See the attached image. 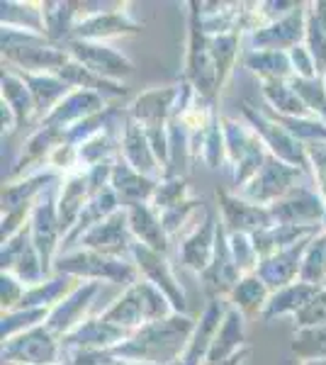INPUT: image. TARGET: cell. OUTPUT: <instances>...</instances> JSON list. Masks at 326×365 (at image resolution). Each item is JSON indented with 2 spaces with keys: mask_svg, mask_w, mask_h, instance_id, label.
<instances>
[{
  "mask_svg": "<svg viewBox=\"0 0 326 365\" xmlns=\"http://www.w3.org/2000/svg\"><path fill=\"white\" fill-rule=\"evenodd\" d=\"M198 322L188 314H170L161 322H151L136 331L115 353L127 365H175L185 353Z\"/></svg>",
  "mask_w": 326,
  "mask_h": 365,
  "instance_id": "cell-1",
  "label": "cell"
},
{
  "mask_svg": "<svg viewBox=\"0 0 326 365\" xmlns=\"http://www.w3.org/2000/svg\"><path fill=\"white\" fill-rule=\"evenodd\" d=\"M3 61L22 73H56L71 61V54L44 34L3 25Z\"/></svg>",
  "mask_w": 326,
  "mask_h": 365,
  "instance_id": "cell-2",
  "label": "cell"
},
{
  "mask_svg": "<svg viewBox=\"0 0 326 365\" xmlns=\"http://www.w3.org/2000/svg\"><path fill=\"white\" fill-rule=\"evenodd\" d=\"M180 98V83L151 88V91L139 93L132 103L127 105V115L144 129L153 154L165 170L168 163V122L173 117L175 103Z\"/></svg>",
  "mask_w": 326,
  "mask_h": 365,
  "instance_id": "cell-3",
  "label": "cell"
},
{
  "mask_svg": "<svg viewBox=\"0 0 326 365\" xmlns=\"http://www.w3.org/2000/svg\"><path fill=\"white\" fill-rule=\"evenodd\" d=\"M170 314H175V309H173V304L168 302V297L144 278L136 280L134 285H129L127 290L122 292V297H117L115 302L103 312L105 319L127 329L129 334H134L136 329L146 327V324H151V322H161Z\"/></svg>",
  "mask_w": 326,
  "mask_h": 365,
  "instance_id": "cell-4",
  "label": "cell"
},
{
  "mask_svg": "<svg viewBox=\"0 0 326 365\" xmlns=\"http://www.w3.org/2000/svg\"><path fill=\"white\" fill-rule=\"evenodd\" d=\"M54 273L73 275L83 282H117V285H134L139 280V268L127 258H110L103 253L73 249L58 253L54 261Z\"/></svg>",
  "mask_w": 326,
  "mask_h": 365,
  "instance_id": "cell-5",
  "label": "cell"
},
{
  "mask_svg": "<svg viewBox=\"0 0 326 365\" xmlns=\"http://www.w3.org/2000/svg\"><path fill=\"white\" fill-rule=\"evenodd\" d=\"M224 127V141H227V170L231 175V187L239 192L253 175L263 168L265 158H268V149L258 134L253 132L248 122L231 120V117H222Z\"/></svg>",
  "mask_w": 326,
  "mask_h": 365,
  "instance_id": "cell-6",
  "label": "cell"
},
{
  "mask_svg": "<svg viewBox=\"0 0 326 365\" xmlns=\"http://www.w3.org/2000/svg\"><path fill=\"white\" fill-rule=\"evenodd\" d=\"M190 8V32H188V51H185V71H183V81L195 88L198 96L215 103L219 96L217 86V68L210 54V34L203 29L198 13V0L188 3Z\"/></svg>",
  "mask_w": 326,
  "mask_h": 365,
  "instance_id": "cell-7",
  "label": "cell"
},
{
  "mask_svg": "<svg viewBox=\"0 0 326 365\" xmlns=\"http://www.w3.org/2000/svg\"><path fill=\"white\" fill-rule=\"evenodd\" d=\"M241 115H244V122H248L253 132L258 134V139L263 141L268 154L285 161L287 166L300 168L302 173H312V163H310V156H307L305 144L295 139L285 127L277 125V122L265 115L260 108H253L251 103L241 105Z\"/></svg>",
  "mask_w": 326,
  "mask_h": 365,
  "instance_id": "cell-8",
  "label": "cell"
},
{
  "mask_svg": "<svg viewBox=\"0 0 326 365\" xmlns=\"http://www.w3.org/2000/svg\"><path fill=\"white\" fill-rule=\"evenodd\" d=\"M58 187H61V182L49 187V190L37 200V205H34V210H32V217H29L32 241L39 251L46 278H51V273H54V261H56L58 251H61V241H63L61 225H58V210H56Z\"/></svg>",
  "mask_w": 326,
  "mask_h": 365,
  "instance_id": "cell-9",
  "label": "cell"
},
{
  "mask_svg": "<svg viewBox=\"0 0 326 365\" xmlns=\"http://www.w3.org/2000/svg\"><path fill=\"white\" fill-rule=\"evenodd\" d=\"M3 361L8 365H56L63 358L61 339L46 324L3 341Z\"/></svg>",
  "mask_w": 326,
  "mask_h": 365,
  "instance_id": "cell-10",
  "label": "cell"
},
{
  "mask_svg": "<svg viewBox=\"0 0 326 365\" xmlns=\"http://www.w3.org/2000/svg\"><path fill=\"white\" fill-rule=\"evenodd\" d=\"M86 5L81 3V17L73 27L71 39H83V42H108L115 37H134L139 34L141 22L134 20L129 5H117L115 10H83Z\"/></svg>",
  "mask_w": 326,
  "mask_h": 365,
  "instance_id": "cell-11",
  "label": "cell"
},
{
  "mask_svg": "<svg viewBox=\"0 0 326 365\" xmlns=\"http://www.w3.org/2000/svg\"><path fill=\"white\" fill-rule=\"evenodd\" d=\"M302 175L305 173H302L300 168L287 166L285 161H280V158L268 154L263 168H260L258 173L253 175L239 192H236V195H241L253 205L270 207V205H275L277 200H282L295 185H297V180Z\"/></svg>",
  "mask_w": 326,
  "mask_h": 365,
  "instance_id": "cell-12",
  "label": "cell"
},
{
  "mask_svg": "<svg viewBox=\"0 0 326 365\" xmlns=\"http://www.w3.org/2000/svg\"><path fill=\"white\" fill-rule=\"evenodd\" d=\"M134 244H136V239H134L132 229H129L127 210L124 207L117 210L115 215L108 217L105 222H100L98 227H93L91 232H86L78 241H76L78 249L96 251V253H103V256H110V258H127V261H132Z\"/></svg>",
  "mask_w": 326,
  "mask_h": 365,
  "instance_id": "cell-13",
  "label": "cell"
},
{
  "mask_svg": "<svg viewBox=\"0 0 326 365\" xmlns=\"http://www.w3.org/2000/svg\"><path fill=\"white\" fill-rule=\"evenodd\" d=\"M73 61H78L81 66H86L93 73L103 76L108 81L122 83L124 78L134 73V63L127 56L120 54L117 49H112L105 42H83V39H71L63 44Z\"/></svg>",
  "mask_w": 326,
  "mask_h": 365,
  "instance_id": "cell-14",
  "label": "cell"
},
{
  "mask_svg": "<svg viewBox=\"0 0 326 365\" xmlns=\"http://www.w3.org/2000/svg\"><path fill=\"white\" fill-rule=\"evenodd\" d=\"M0 266H3V273L15 275V278L25 282L27 287L39 285V282L46 280L44 266H41L39 251L32 241V229H29V225L25 229H20L13 239L3 244Z\"/></svg>",
  "mask_w": 326,
  "mask_h": 365,
  "instance_id": "cell-15",
  "label": "cell"
},
{
  "mask_svg": "<svg viewBox=\"0 0 326 365\" xmlns=\"http://www.w3.org/2000/svg\"><path fill=\"white\" fill-rule=\"evenodd\" d=\"M217 200L219 212H222V225L227 229V234H248V237H253V234L275 225L270 207L248 202V200L227 190V187H219Z\"/></svg>",
  "mask_w": 326,
  "mask_h": 365,
  "instance_id": "cell-16",
  "label": "cell"
},
{
  "mask_svg": "<svg viewBox=\"0 0 326 365\" xmlns=\"http://www.w3.org/2000/svg\"><path fill=\"white\" fill-rule=\"evenodd\" d=\"M275 225H300V227H324L326 202L319 190L310 185H295L282 200L270 205Z\"/></svg>",
  "mask_w": 326,
  "mask_h": 365,
  "instance_id": "cell-17",
  "label": "cell"
},
{
  "mask_svg": "<svg viewBox=\"0 0 326 365\" xmlns=\"http://www.w3.org/2000/svg\"><path fill=\"white\" fill-rule=\"evenodd\" d=\"M219 217L217 212L207 205L203 210V217L198 220L190 232L180 239V246H178V256H180V263L193 273H205L207 266L212 263V256H215V244H217V229H219Z\"/></svg>",
  "mask_w": 326,
  "mask_h": 365,
  "instance_id": "cell-18",
  "label": "cell"
},
{
  "mask_svg": "<svg viewBox=\"0 0 326 365\" xmlns=\"http://www.w3.org/2000/svg\"><path fill=\"white\" fill-rule=\"evenodd\" d=\"M132 261L136 263V268H139L141 278L149 280L151 285H156L158 290L168 297V302L173 304L175 314H185V309H188L185 292H183L180 282H178L173 268H170L168 258H165V253H158V251L146 249V246H141V244H134Z\"/></svg>",
  "mask_w": 326,
  "mask_h": 365,
  "instance_id": "cell-19",
  "label": "cell"
},
{
  "mask_svg": "<svg viewBox=\"0 0 326 365\" xmlns=\"http://www.w3.org/2000/svg\"><path fill=\"white\" fill-rule=\"evenodd\" d=\"M132 334L127 329L117 327L100 317H88L81 327H76L73 331L66 334L61 339V349H63V358H68L71 353L76 351H112L115 346H120L122 341H127Z\"/></svg>",
  "mask_w": 326,
  "mask_h": 365,
  "instance_id": "cell-20",
  "label": "cell"
},
{
  "mask_svg": "<svg viewBox=\"0 0 326 365\" xmlns=\"http://www.w3.org/2000/svg\"><path fill=\"white\" fill-rule=\"evenodd\" d=\"M307 34V5H297L290 15L280 17L272 25L258 29L248 37V49L256 51H290L305 44Z\"/></svg>",
  "mask_w": 326,
  "mask_h": 365,
  "instance_id": "cell-21",
  "label": "cell"
},
{
  "mask_svg": "<svg viewBox=\"0 0 326 365\" xmlns=\"http://www.w3.org/2000/svg\"><path fill=\"white\" fill-rule=\"evenodd\" d=\"M241 278L244 275H241V270L236 266L229 249V234L222 222H219L215 256H212V263L207 266L205 273H200V280H203V287L207 295H210V299H227L231 295V290L239 285Z\"/></svg>",
  "mask_w": 326,
  "mask_h": 365,
  "instance_id": "cell-22",
  "label": "cell"
},
{
  "mask_svg": "<svg viewBox=\"0 0 326 365\" xmlns=\"http://www.w3.org/2000/svg\"><path fill=\"white\" fill-rule=\"evenodd\" d=\"M120 156L136 170V173L146 175V178H153V180L163 178V166L158 163L156 154H153L144 129L127 115V110H124V115L120 120Z\"/></svg>",
  "mask_w": 326,
  "mask_h": 365,
  "instance_id": "cell-23",
  "label": "cell"
},
{
  "mask_svg": "<svg viewBox=\"0 0 326 365\" xmlns=\"http://www.w3.org/2000/svg\"><path fill=\"white\" fill-rule=\"evenodd\" d=\"M310 244H312V239H305V241H300V244L272 253V256L260 261L256 275L270 287V292L282 290V287H287L300 280L302 263H305V253L310 249Z\"/></svg>",
  "mask_w": 326,
  "mask_h": 365,
  "instance_id": "cell-24",
  "label": "cell"
},
{
  "mask_svg": "<svg viewBox=\"0 0 326 365\" xmlns=\"http://www.w3.org/2000/svg\"><path fill=\"white\" fill-rule=\"evenodd\" d=\"M93 195H96V190H93V182H91L88 170H78V173H71L63 178L61 187H58V202H56L58 225H61L63 239H66L71 229L76 227L83 207H86L88 200Z\"/></svg>",
  "mask_w": 326,
  "mask_h": 365,
  "instance_id": "cell-25",
  "label": "cell"
},
{
  "mask_svg": "<svg viewBox=\"0 0 326 365\" xmlns=\"http://www.w3.org/2000/svg\"><path fill=\"white\" fill-rule=\"evenodd\" d=\"M98 292H100V282H83L78 290H73L61 304H56L51 309L49 319H46V329L54 331L58 339L71 334L76 327H81L86 322V312L91 309V302L96 299Z\"/></svg>",
  "mask_w": 326,
  "mask_h": 365,
  "instance_id": "cell-26",
  "label": "cell"
},
{
  "mask_svg": "<svg viewBox=\"0 0 326 365\" xmlns=\"http://www.w3.org/2000/svg\"><path fill=\"white\" fill-rule=\"evenodd\" d=\"M103 110H108V100H105L103 96H98V93H93V91L76 88V91H71L68 96L56 105L54 113H51L49 117H44L39 125L71 129L73 125H78L81 120L103 113Z\"/></svg>",
  "mask_w": 326,
  "mask_h": 365,
  "instance_id": "cell-27",
  "label": "cell"
},
{
  "mask_svg": "<svg viewBox=\"0 0 326 365\" xmlns=\"http://www.w3.org/2000/svg\"><path fill=\"white\" fill-rule=\"evenodd\" d=\"M156 185H158V180L136 173L122 156L115 158V166H112V175H110V187L117 192L122 207L151 202L153 192H156Z\"/></svg>",
  "mask_w": 326,
  "mask_h": 365,
  "instance_id": "cell-28",
  "label": "cell"
},
{
  "mask_svg": "<svg viewBox=\"0 0 326 365\" xmlns=\"http://www.w3.org/2000/svg\"><path fill=\"white\" fill-rule=\"evenodd\" d=\"M127 210V220H129V229H132L136 244L146 246L151 251L158 253H168V241L170 237L165 234L161 215L151 207V202L144 205H132Z\"/></svg>",
  "mask_w": 326,
  "mask_h": 365,
  "instance_id": "cell-29",
  "label": "cell"
},
{
  "mask_svg": "<svg viewBox=\"0 0 326 365\" xmlns=\"http://www.w3.org/2000/svg\"><path fill=\"white\" fill-rule=\"evenodd\" d=\"M241 349H246V317L229 304V312H227V317H224L222 327H219L215 341H212L205 365L227 363L229 358L236 356Z\"/></svg>",
  "mask_w": 326,
  "mask_h": 365,
  "instance_id": "cell-30",
  "label": "cell"
},
{
  "mask_svg": "<svg viewBox=\"0 0 326 365\" xmlns=\"http://www.w3.org/2000/svg\"><path fill=\"white\" fill-rule=\"evenodd\" d=\"M117 210H122V202H120L117 192L112 190L110 185L105 187V190H100L98 195H93L91 200H88L86 207H83L78 222H76V227L71 229L68 237L61 241V253H66V251L73 249L76 241H78L83 234L91 232L93 227H98L100 222H105L108 217H112Z\"/></svg>",
  "mask_w": 326,
  "mask_h": 365,
  "instance_id": "cell-31",
  "label": "cell"
},
{
  "mask_svg": "<svg viewBox=\"0 0 326 365\" xmlns=\"http://www.w3.org/2000/svg\"><path fill=\"white\" fill-rule=\"evenodd\" d=\"M81 285H83V280L73 278V275L54 273L51 278L39 282V285L27 287L25 297H22V302L17 304V309H39V307L54 309L56 304H61L63 299H66L73 290H78Z\"/></svg>",
  "mask_w": 326,
  "mask_h": 365,
  "instance_id": "cell-32",
  "label": "cell"
},
{
  "mask_svg": "<svg viewBox=\"0 0 326 365\" xmlns=\"http://www.w3.org/2000/svg\"><path fill=\"white\" fill-rule=\"evenodd\" d=\"M324 227H300V225H272L270 229L253 234V246H256L260 261L272 256V253L290 249V246L300 244L305 239H314L317 234H322Z\"/></svg>",
  "mask_w": 326,
  "mask_h": 365,
  "instance_id": "cell-33",
  "label": "cell"
},
{
  "mask_svg": "<svg viewBox=\"0 0 326 365\" xmlns=\"http://www.w3.org/2000/svg\"><path fill=\"white\" fill-rule=\"evenodd\" d=\"M17 73H20V78L25 81L29 93H32V100H34V105H37L39 122L54 113L56 105L73 91V88L68 83H63L56 73H22V71H17Z\"/></svg>",
  "mask_w": 326,
  "mask_h": 365,
  "instance_id": "cell-34",
  "label": "cell"
},
{
  "mask_svg": "<svg viewBox=\"0 0 326 365\" xmlns=\"http://www.w3.org/2000/svg\"><path fill=\"white\" fill-rule=\"evenodd\" d=\"M0 96H3V103L13 110L17 129H25L27 125H32L34 120L39 122L37 105H34V100H32V93H29L25 81L20 78V73L10 66L8 68L3 66V91H0Z\"/></svg>",
  "mask_w": 326,
  "mask_h": 365,
  "instance_id": "cell-35",
  "label": "cell"
},
{
  "mask_svg": "<svg viewBox=\"0 0 326 365\" xmlns=\"http://www.w3.org/2000/svg\"><path fill=\"white\" fill-rule=\"evenodd\" d=\"M319 290L322 287L317 285H310V282H292V285L282 287V290H275L268 299V304H265V312L260 319L263 322H270L275 319V317H282V314H297L307 307V304L312 302L314 297L319 295Z\"/></svg>",
  "mask_w": 326,
  "mask_h": 365,
  "instance_id": "cell-36",
  "label": "cell"
},
{
  "mask_svg": "<svg viewBox=\"0 0 326 365\" xmlns=\"http://www.w3.org/2000/svg\"><path fill=\"white\" fill-rule=\"evenodd\" d=\"M241 63L260 81H292L295 71L287 51H241Z\"/></svg>",
  "mask_w": 326,
  "mask_h": 365,
  "instance_id": "cell-37",
  "label": "cell"
},
{
  "mask_svg": "<svg viewBox=\"0 0 326 365\" xmlns=\"http://www.w3.org/2000/svg\"><path fill=\"white\" fill-rule=\"evenodd\" d=\"M41 15H44V37L63 46L71 42V34L81 17V3H41Z\"/></svg>",
  "mask_w": 326,
  "mask_h": 365,
  "instance_id": "cell-38",
  "label": "cell"
},
{
  "mask_svg": "<svg viewBox=\"0 0 326 365\" xmlns=\"http://www.w3.org/2000/svg\"><path fill=\"white\" fill-rule=\"evenodd\" d=\"M270 295H272L270 287L265 285L256 273H251L239 280V285L231 290V295L227 299H229L231 307L239 309L248 319V317H263Z\"/></svg>",
  "mask_w": 326,
  "mask_h": 365,
  "instance_id": "cell-39",
  "label": "cell"
},
{
  "mask_svg": "<svg viewBox=\"0 0 326 365\" xmlns=\"http://www.w3.org/2000/svg\"><path fill=\"white\" fill-rule=\"evenodd\" d=\"M263 105L282 117H314L290 81H260Z\"/></svg>",
  "mask_w": 326,
  "mask_h": 365,
  "instance_id": "cell-40",
  "label": "cell"
},
{
  "mask_svg": "<svg viewBox=\"0 0 326 365\" xmlns=\"http://www.w3.org/2000/svg\"><path fill=\"white\" fill-rule=\"evenodd\" d=\"M56 76L63 81V83H68L71 88H83V91H93L98 93V96H103L105 100L108 98H122L124 93H127V88L124 83H115V81H108L103 78V76L93 73V71H88L86 66H81L78 61H71L63 66L61 71H56Z\"/></svg>",
  "mask_w": 326,
  "mask_h": 365,
  "instance_id": "cell-41",
  "label": "cell"
},
{
  "mask_svg": "<svg viewBox=\"0 0 326 365\" xmlns=\"http://www.w3.org/2000/svg\"><path fill=\"white\" fill-rule=\"evenodd\" d=\"M305 46L317 63V73H326V0L307 3V34Z\"/></svg>",
  "mask_w": 326,
  "mask_h": 365,
  "instance_id": "cell-42",
  "label": "cell"
},
{
  "mask_svg": "<svg viewBox=\"0 0 326 365\" xmlns=\"http://www.w3.org/2000/svg\"><path fill=\"white\" fill-rule=\"evenodd\" d=\"M239 42H241L239 32L215 34V37H210V54H212V61H215V68H217L219 91H222L224 83L229 81L236 58H241L239 56Z\"/></svg>",
  "mask_w": 326,
  "mask_h": 365,
  "instance_id": "cell-43",
  "label": "cell"
},
{
  "mask_svg": "<svg viewBox=\"0 0 326 365\" xmlns=\"http://www.w3.org/2000/svg\"><path fill=\"white\" fill-rule=\"evenodd\" d=\"M290 349H292V353L302 363L326 361V324H322V327L295 329Z\"/></svg>",
  "mask_w": 326,
  "mask_h": 365,
  "instance_id": "cell-44",
  "label": "cell"
},
{
  "mask_svg": "<svg viewBox=\"0 0 326 365\" xmlns=\"http://www.w3.org/2000/svg\"><path fill=\"white\" fill-rule=\"evenodd\" d=\"M3 25L32 29V32L44 34V15H41V3H3Z\"/></svg>",
  "mask_w": 326,
  "mask_h": 365,
  "instance_id": "cell-45",
  "label": "cell"
},
{
  "mask_svg": "<svg viewBox=\"0 0 326 365\" xmlns=\"http://www.w3.org/2000/svg\"><path fill=\"white\" fill-rule=\"evenodd\" d=\"M300 280L317 287H326V232L312 239L310 249L305 253Z\"/></svg>",
  "mask_w": 326,
  "mask_h": 365,
  "instance_id": "cell-46",
  "label": "cell"
},
{
  "mask_svg": "<svg viewBox=\"0 0 326 365\" xmlns=\"http://www.w3.org/2000/svg\"><path fill=\"white\" fill-rule=\"evenodd\" d=\"M51 309L39 307V309H15V312H3V327H0V334H3V341L17 336V334H25L29 329L41 327L49 319Z\"/></svg>",
  "mask_w": 326,
  "mask_h": 365,
  "instance_id": "cell-47",
  "label": "cell"
},
{
  "mask_svg": "<svg viewBox=\"0 0 326 365\" xmlns=\"http://www.w3.org/2000/svg\"><path fill=\"white\" fill-rule=\"evenodd\" d=\"M190 197V185H188L185 178H161L151 197V207L161 215L165 210H173L178 205L188 202Z\"/></svg>",
  "mask_w": 326,
  "mask_h": 365,
  "instance_id": "cell-48",
  "label": "cell"
},
{
  "mask_svg": "<svg viewBox=\"0 0 326 365\" xmlns=\"http://www.w3.org/2000/svg\"><path fill=\"white\" fill-rule=\"evenodd\" d=\"M292 88L297 91L302 103L310 108V113L326 122V83L324 78H292Z\"/></svg>",
  "mask_w": 326,
  "mask_h": 365,
  "instance_id": "cell-49",
  "label": "cell"
},
{
  "mask_svg": "<svg viewBox=\"0 0 326 365\" xmlns=\"http://www.w3.org/2000/svg\"><path fill=\"white\" fill-rule=\"evenodd\" d=\"M229 249L234 256L236 266H239L241 275H251L256 273L260 266V256L253 246V239L248 234H229Z\"/></svg>",
  "mask_w": 326,
  "mask_h": 365,
  "instance_id": "cell-50",
  "label": "cell"
},
{
  "mask_svg": "<svg viewBox=\"0 0 326 365\" xmlns=\"http://www.w3.org/2000/svg\"><path fill=\"white\" fill-rule=\"evenodd\" d=\"M205 207H207L205 200L190 197L188 202L178 205V207H173V210L161 212V222H163L165 234H168V237H175V234H180V232H183V227H185L188 222H190L193 217L198 215L200 210H205Z\"/></svg>",
  "mask_w": 326,
  "mask_h": 365,
  "instance_id": "cell-51",
  "label": "cell"
},
{
  "mask_svg": "<svg viewBox=\"0 0 326 365\" xmlns=\"http://www.w3.org/2000/svg\"><path fill=\"white\" fill-rule=\"evenodd\" d=\"M326 324V287L319 290V295L307 304L305 309L295 314V327L307 329V327H322Z\"/></svg>",
  "mask_w": 326,
  "mask_h": 365,
  "instance_id": "cell-52",
  "label": "cell"
},
{
  "mask_svg": "<svg viewBox=\"0 0 326 365\" xmlns=\"http://www.w3.org/2000/svg\"><path fill=\"white\" fill-rule=\"evenodd\" d=\"M27 292V285L22 280H17L15 275L3 273L0 278V302H3V312H13L17 309V304L22 302Z\"/></svg>",
  "mask_w": 326,
  "mask_h": 365,
  "instance_id": "cell-53",
  "label": "cell"
},
{
  "mask_svg": "<svg viewBox=\"0 0 326 365\" xmlns=\"http://www.w3.org/2000/svg\"><path fill=\"white\" fill-rule=\"evenodd\" d=\"M287 54H290V61H292L295 78H322V76L317 73V63H314L310 49H307L305 44L290 49Z\"/></svg>",
  "mask_w": 326,
  "mask_h": 365,
  "instance_id": "cell-54",
  "label": "cell"
},
{
  "mask_svg": "<svg viewBox=\"0 0 326 365\" xmlns=\"http://www.w3.org/2000/svg\"><path fill=\"white\" fill-rule=\"evenodd\" d=\"M73 365H127L112 351H76L68 356Z\"/></svg>",
  "mask_w": 326,
  "mask_h": 365,
  "instance_id": "cell-55",
  "label": "cell"
},
{
  "mask_svg": "<svg viewBox=\"0 0 326 365\" xmlns=\"http://www.w3.org/2000/svg\"><path fill=\"white\" fill-rule=\"evenodd\" d=\"M248 356H251V349L246 346V349H241L239 353H236V356H231L229 361H227V363H222V365H244Z\"/></svg>",
  "mask_w": 326,
  "mask_h": 365,
  "instance_id": "cell-56",
  "label": "cell"
},
{
  "mask_svg": "<svg viewBox=\"0 0 326 365\" xmlns=\"http://www.w3.org/2000/svg\"><path fill=\"white\" fill-rule=\"evenodd\" d=\"M302 365H326V361H312V363H302Z\"/></svg>",
  "mask_w": 326,
  "mask_h": 365,
  "instance_id": "cell-57",
  "label": "cell"
},
{
  "mask_svg": "<svg viewBox=\"0 0 326 365\" xmlns=\"http://www.w3.org/2000/svg\"><path fill=\"white\" fill-rule=\"evenodd\" d=\"M56 365H73V363H71L68 358H66V361H61V363H56Z\"/></svg>",
  "mask_w": 326,
  "mask_h": 365,
  "instance_id": "cell-58",
  "label": "cell"
},
{
  "mask_svg": "<svg viewBox=\"0 0 326 365\" xmlns=\"http://www.w3.org/2000/svg\"><path fill=\"white\" fill-rule=\"evenodd\" d=\"M324 83H326V73H324Z\"/></svg>",
  "mask_w": 326,
  "mask_h": 365,
  "instance_id": "cell-59",
  "label": "cell"
}]
</instances>
